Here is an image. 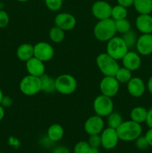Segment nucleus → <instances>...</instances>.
Listing matches in <instances>:
<instances>
[{
	"mask_svg": "<svg viewBox=\"0 0 152 153\" xmlns=\"http://www.w3.org/2000/svg\"><path fill=\"white\" fill-rule=\"evenodd\" d=\"M118 137L122 141H134L139 137L142 132L141 124L133 120L123 121L120 126L116 128Z\"/></svg>",
	"mask_w": 152,
	"mask_h": 153,
	"instance_id": "1",
	"label": "nucleus"
},
{
	"mask_svg": "<svg viewBox=\"0 0 152 153\" xmlns=\"http://www.w3.org/2000/svg\"><path fill=\"white\" fill-rule=\"evenodd\" d=\"M116 33L115 21L112 18L99 20L93 29L94 36L101 42H107L115 37Z\"/></svg>",
	"mask_w": 152,
	"mask_h": 153,
	"instance_id": "2",
	"label": "nucleus"
},
{
	"mask_svg": "<svg viewBox=\"0 0 152 153\" xmlns=\"http://www.w3.org/2000/svg\"><path fill=\"white\" fill-rule=\"evenodd\" d=\"M96 64L104 76H114L119 69L118 61L107 53H101L97 56Z\"/></svg>",
	"mask_w": 152,
	"mask_h": 153,
	"instance_id": "3",
	"label": "nucleus"
},
{
	"mask_svg": "<svg viewBox=\"0 0 152 153\" xmlns=\"http://www.w3.org/2000/svg\"><path fill=\"white\" fill-rule=\"evenodd\" d=\"M107 43L106 53L108 54L116 61L122 60V58L129 51V49L122 37L115 36Z\"/></svg>",
	"mask_w": 152,
	"mask_h": 153,
	"instance_id": "4",
	"label": "nucleus"
},
{
	"mask_svg": "<svg viewBox=\"0 0 152 153\" xmlns=\"http://www.w3.org/2000/svg\"><path fill=\"white\" fill-rule=\"evenodd\" d=\"M77 81L70 74H62L55 79V90L63 95H70L76 91Z\"/></svg>",
	"mask_w": 152,
	"mask_h": 153,
	"instance_id": "5",
	"label": "nucleus"
},
{
	"mask_svg": "<svg viewBox=\"0 0 152 153\" xmlns=\"http://www.w3.org/2000/svg\"><path fill=\"white\" fill-rule=\"evenodd\" d=\"M19 90L25 96L31 97L41 91V81L40 77L28 75L21 80Z\"/></svg>",
	"mask_w": 152,
	"mask_h": 153,
	"instance_id": "6",
	"label": "nucleus"
},
{
	"mask_svg": "<svg viewBox=\"0 0 152 153\" xmlns=\"http://www.w3.org/2000/svg\"><path fill=\"white\" fill-rule=\"evenodd\" d=\"M114 104L112 98L100 94L94 100L93 109L95 114L104 117L113 111Z\"/></svg>",
	"mask_w": 152,
	"mask_h": 153,
	"instance_id": "7",
	"label": "nucleus"
},
{
	"mask_svg": "<svg viewBox=\"0 0 152 153\" xmlns=\"http://www.w3.org/2000/svg\"><path fill=\"white\" fill-rule=\"evenodd\" d=\"M119 85L115 76H104L100 82L99 88L101 94L113 98L119 92Z\"/></svg>",
	"mask_w": 152,
	"mask_h": 153,
	"instance_id": "8",
	"label": "nucleus"
},
{
	"mask_svg": "<svg viewBox=\"0 0 152 153\" xmlns=\"http://www.w3.org/2000/svg\"><path fill=\"white\" fill-rule=\"evenodd\" d=\"M101 140V146L107 150H111L117 146L119 138L118 137L116 129L107 128H104L100 134Z\"/></svg>",
	"mask_w": 152,
	"mask_h": 153,
	"instance_id": "9",
	"label": "nucleus"
},
{
	"mask_svg": "<svg viewBox=\"0 0 152 153\" xmlns=\"http://www.w3.org/2000/svg\"><path fill=\"white\" fill-rule=\"evenodd\" d=\"M55 50L52 45L46 42H39L34 46V56L43 62L53 58Z\"/></svg>",
	"mask_w": 152,
	"mask_h": 153,
	"instance_id": "10",
	"label": "nucleus"
},
{
	"mask_svg": "<svg viewBox=\"0 0 152 153\" xmlns=\"http://www.w3.org/2000/svg\"><path fill=\"white\" fill-rule=\"evenodd\" d=\"M112 6L108 2L102 0L96 1L92 4L91 12L98 20L111 18Z\"/></svg>",
	"mask_w": 152,
	"mask_h": 153,
	"instance_id": "11",
	"label": "nucleus"
},
{
	"mask_svg": "<svg viewBox=\"0 0 152 153\" xmlns=\"http://www.w3.org/2000/svg\"><path fill=\"white\" fill-rule=\"evenodd\" d=\"M104 128V121L101 117L93 115L88 118L84 123V130L89 135L100 134Z\"/></svg>",
	"mask_w": 152,
	"mask_h": 153,
	"instance_id": "12",
	"label": "nucleus"
},
{
	"mask_svg": "<svg viewBox=\"0 0 152 153\" xmlns=\"http://www.w3.org/2000/svg\"><path fill=\"white\" fill-rule=\"evenodd\" d=\"M75 17L69 13H60L55 16V24L64 31H71L76 26Z\"/></svg>",
	"mask_w": 152,
	"mask_h": 153,
	"instance_id": "13",
	"label": "nucleus"
},
{
	"mask_svg": "<svg viewBox=\"0 0 152 153\" xmlns=\"http://www.w3.org/2000/svg\"><path fill=\"white\" fill-rule=\"evenodd\" d=\"M146 87L141 78L132 77L127 83V90L131 97L139 98L143 96L145 92Z\"/></svg>",
	"mask_w": 152,
	"mask_h": 153,
	"instance_id": "14",
	"label": "nucleus"
},
{
	"mask_svg": "<svg viewBox=\"0 0 152 153\" xmlns=\"http://www.w3.org/2000/svg\"><path fill=\"white\" fill-rule=\"evenodd\" d=\"M137 52L147 56L152 54V34H142L137 39L136 43Z\"/></svg>",
	"mask_w": 152,
	"mask_h": 153,
	"instance_id": "15",
	"label": "nucleus"
},
{
	"mask_svg": "<svg viewBox=\"0 0 152 153\" xmlns=\"http://www.w3.org/2000/svg\"><path fill=\"white\" fill-rule=\"evenodd\" d=\"M123 67L131 72L136 71L141 67L142 60L139 54L134 51H128L122 59Z\"/></svg>",
	"mask_w": 152,
	"mask_h": 153,
	"instance_id": "16",
	"label": "nucleus"
},
{
	"mask_svg": "<svg viewBox=\"0 0 152 153\" xmlns=\"http://www.w3.org/2000/svg\"><path fill=\"white\" fill-rule=\"evenodd\" d=\"M25 68L28 75L37 76V77H40L45 74V70H46L44 62L34 56L25 62Z\"/></svg>",
	"mask_w": 152,
	"mask_h": 153,
	"instance_id": "17",
	"label": "nucleus"
},
{
	"mask_svg": "<svg viewBox=\"0 0 152 153\" xmlns=\"http://www.w3.org/2000/svg\"><path fill=\"white\" fill-rule=\"evenodd\" d=\"M136 27L142 34H152V16L139 14L136 19Z\"/></svg>",
	"mask_w": 152,
	"mask_h": 153,
	"instance_id": "18",
	"label": "nucleus"
},
{
	"mask_svg": "<svg viewBox=\"0 0 152 153\" xmlns=\"http://www.w3.org/2000/svg\"><path fill=\"white\" fill-rule=\"evenodd\" d=\"M16 56L19 60L26 62L34 57V46L30 43H22L16 49Z\"/></svg>",
	"mask_w": 152,
	"mask_h": 153,
	"instance_id": "19",
	"label": "nucleus"
},
{
	"mask_svg": "<svg viewBox=\"0 0 152 153\" xmlns=\"http://www.w3.org/2000/svg\"><path fill=\"white\" fill-rule=\"evenodd\" d=\"M64 135V129L61 125L54 123L49 127L47 130V137L52 142H58L63 138Z\"/></svg>",
	"mask_w": 152,
	"mask_h": 153,
	"instance_id": "20",
	"label": "nucleus"
},
{
	"mask_svg": "<svg viewBox=\"0 0 152 153\" xmlns=\"http://www.w3.org/2000/svg\"><path fill=\"white\" fill-rule=\"evenodd\" d=\"M148 115V110L142 106H137L134 108L131 111V120L136 123L141 124L146 121Z\"/></svg>",
	"mask_w": 152,
	"mask_h": 153,
	"instance_id": "21",
	"label": "nucleus"
},
{
	"mask_svg": "<svg viewBox=\"0 0 152 153\" xmlns=\"http://www.w3.org/2000/svg\"><path fill=\"white\" fill-rule=\"evenodd\" d=\"M133 5L139 14H151L152 12V0H134Z\"/></svg>",
	"mask_w": 152,
	"mask_h": 153,
	"instance_id": "22",
	"label": "nucleus"
},
{
	"mask_svg": "<svg viewBox=\"0 0 152 153\" xmlns=\"http://www.w3.org/2000/svg\"><path fill=\"white\" fill-rule=\"evenodd\" d=\"M40 81H41V91H43L47 94H52V93L56 91L55 90V79L51 78L49 75L43 74L40 76Z\"/></svg>",
	"mask_w": 152,
	"mask_h": 153,
	"instance_id": "23",
	"label": "nucleus"
},
{
	"mask_svg": "<svg viewBox=\"0 0 152 153\" xmlns=\"http://www.w3.org/2000/svg\"><path fill=\"white\" fill-rule=\"evenodd\" d=\"M49 39L55 43H60L65 38V31L59 27L55 25L50 29L49 33Z\"/></svg>",
	"mask_w": 152,
	"mask_h": 153,
	"instance_id": "24",
	"label": "nucleus"
},
{
	"mask_svg": "<svg viewBox=\"0 0 152 153\" xmlns=\"http://www.w3.org/2000/svg\"><path fill=\"white\" fill-rule=\"evenodd\" d=\"M114 76L119 84H127L132 78V72L124 67H119Z\"/></svg>",
	"mask_w": 152,
	"mask_h": 153,
	"instance_id": "25",
	"label": "nucleus"
},
{
	"mask_svg": "<svg viewBox=\"0 0 152 153\" xmlns=\"http://www.w3.org/2000/svg\"><path fill=\"white\" fill-rule=\"evenodd\" d=\"M123 122L122 115L118 112L113 111L107 116V126L108 127L116 129Z\"/></svg>",
	"mask_w": 152,
	"mask_h": 153,
	"instance_id": "26",
	"label": "nucleus"
},
{
	"mask_svg": "<svg viewBox=\"0 0 152 153\" xmlns=\"http://www.w3.org/2000/svg\"><path fill=\"white\" fill-rule=\"evenodd\" d=\"M127 16H128V10H127L126 7L119 5V4L112 7L111 18L114 21L126 19Z\"/></svg>",
	"mask_w": 152,
	"mask_h": 153,
	"instance_id": "27",
	"label": "nucleus"
},
{
	"mask_svg": "<svg viewBox=\"0 0 152 153\" xmlns=\"http://www.w3.org/2000/svg\"><path fill=\"white\" fill-rule=\"evenodd\" d=\"M115 26H116V32L119 34H125L128 32L130 30H131V22L127 19H119V20L115 21Z\"/></svg>",
	"mask_w": 152,
	"mask_h": 153,
	"instance_id": "28",
	"label": "nucleus"
},
{
	"mask_svg": "<svg viewBox=\"0 0 152 153\" xmlns=\"http://www.w3.org/2000/svg\"><path fill=\"white\" fill-rule=\"evenodd\" d=\"M122 37L124 41H125V43H126L128 49H131V48L136 46V43H137L138 37H137V34L134 31L130 30L129 31L122 34Z\"/></svg>",
	"mask_w": 152,
	"mask_h": 153,
	"instance_id": "29",
	"label": "nucleus"
},
{
	"mask_svg": "<svg viewBox=\"0 0 152 153\" xmlns=\"http://www.w3.org/2000/svg\"><path fill=\"white\" fill-rule=\"evenodd\" d=\"M89 148H90V146L88 141L82 140L76 143L75 146H74L73 152L74 153H88Z\"/></svg>",
	"mask_w": 152,
	"mask_h": 153,
	"instance_id": "30",
	"label": "nucleus"
},
{
	"mask_svg": "<svg viewBox=\"0 0 152 153\" xmlns=\"http://www.w3.org/2000/svg\"><path fill=\"white\" fill-rule=\"evenodd\" d=\"M48 9L52 11H57L62 7L63 0H45Z\"/></svg>",
	"mask_w": 152,
	"mask_h": 153,
	"instance_id": "31",
	"label": "nucleus"
},
{
	"mask_svg": "<svg viewBox=\"0 0 152 153\" xmlns=\"http://www.w3.org/2000/svg\"><path fill=\"white\" fill-rule=\"evenodd\" d=\"M88 143L89 146L92 147L98 148L101 146V140L100 134H92L89 135V139H88Z\"/></svg>",
	"mask_w": 152,
	"mask_h": 153,
	"instance_id": "32",
	"label": "nucleus"
},
{
	"mask_svg": "<svg viewBox=\"0 0 152 153\" xmlns=\"http://www.w3.org/2000/svg\"><path fill=\"white\" fill-rule=\"evenodd\" d=\"M135 141L136 146H137L139 149H145L149 146L147 140H146L145 136L140 135L139 137H137V138L136 139Z\"/></svg>",
	"mask_w": 152,
	"mask_h": 153,
	"instance_id": "33",
	"label": "nucleus"
},
{
	"mask_svg": "<svg viewBox=\"0 0 152 153\" xmlns=\"http://www.w3.org/2000/svg\"><path fill=\"white\" fill-rule=\"evenodd\" d=\"M10 17L5 10H0V28H4L8 25Z\"/></svg>",
	"mask_w": 152,
	"mask_h": 153,
	"instance_id": "34",
	"label": "nucleus"
},
{
	"mask_svg": "<svg viewBox=\"0 0 152 153\" xmlns=\"http://www.w3.org/2000/svg\"><path fill=\"white\" fill-rule=\"evenodd\" d=\"M12 103H13V100H12V99L10 97H8V96H4L2 100H1V104L0 105L3 108H10L12 105Z\"/></svg>",
	"mask_w": 152,
	"mask_h": 153,
	"instance_id": "35",
	"label": "nucleus"
},
{
	"mask_svg": "<svg viewBox=\"0 0 152 153\" xmlns=\"http://www.w3.org/2000/svg\"><path fill=\"white\" fill-rule=\"evenodd\" d=\"M134 0H117L118 4L122 5L125 7H129L134 4Z\"/></svg>",
	"mask_w": 152,
	"mask_h": 153,
	"instance_id": "36",
	"label": "nucleus"
},
{
	"mask_svg": "<svg viewBox=\"0 0 152 153\" xmlns=\"http://www.w3.org/2000/svg\"><path fill=\"white\" fill-rule=\"evenodd\" d=\"M145 123L149 128H152V108L148 110V115Z\"/></svg>",
	"mask_w": 152,
	"mask_h": 153,
	"instance_id": "37",
	"label": "nucleus"
},
{
	"mask_svg": "<svg viewBox=\"0 0 152 153\" xmlns=\"http://www.w3.org/2000/svg\"><path fill=\"white\" fill-rule=\"evenodd\" d=\"M52 153H70V152L68 148L66 146H60L55 148L52 151Z\"/></svg>",
	"mask_w": 152,
	"mask_h": 153,
	"instance_id": "38",
	"label": "nucleus"
},
{
	"mask_svg": "<svg viewBox=\"0 0 152 153\" xmlns=\"http://www.w3.org/2000/svg\"><path fill=\"white\" fill-rule=\"evenodd\" d=\"M145 137L146 140H147L149 146H152V128H149L145 133Z\"/></svg>",
	"mask_w": 152,
	"mask_h": 153,
	"instance_id": "39",
	"label": "nucleus"
},
{
	"mask_svg": "<svg viewBox=\"0 0 152 153\" xmlns=\"http://www.w3.org/2000/svg\"><path fill=\"white\" fill-rule=\"evenodd\" d=\"M147 88L148 91H149V93H150L151 94H152V76L149 78L148 81Z\"/></svg>",
	"mask_w": 152,
	"mask_h": 153,
	"instance_id": "40",
	"label": "nucleus"
},
{
	"mask_svg": "<svg viewBox=\"0 0 152 153\" xmlns=\"http://www.w3.org/2000/svg\"><path fill=\"white\" fill-rule=\"evenodd\" d=\"M9 142H10V144L11 145V146H16V145L19 144V142L18 141L17 139L14 138V137H10V140H9Z\"/></svg>",
	"mask_w": 152,
	"mask_h": 153,
	"instance_id": "41",
	"label": "nucleus"
},
{
	"mask_svg": "<svg viewBox=\"0 0 152 153\" xmlns=\"http://www.w3.org/2000/svg\"><path fill=\"white\" fill-rule=\"evenodd\" d=\"M4 108L0 105V121L4 118Z\"/></svg>",
	"mask_w": 152,
	"mask_h": 153,
	"instance_id": "42",
	"label": "nucleus"
},
{
	"mask_svg": "<svg viewBox=\"0 0 152 153\" xmlns=\"http://www.w3.org/2000/svg\"><path fill=\"white\" fill-rule=\"evenodd\" d=\"M88 153H99V150H98V148L90 146L89 151H88Z\"/></svg>",
	"mask_w": 152,
	"mask_h": 153,
	"instance_id": "43",
	"label": "nucleus"
},
{
	"mask_svg": "<svg viewBox=\"0 0 152 153\" xmlns=\"http://www.w3.org/2000/svg\"><path fill=\"white\" fill-rule=\"evenodd\" d=\"M3 97H4V94H3L2 91H1V88H0V104H1V100H2Z\"/></svg>",
	"mask_w": 152,
	"mask_h": 153,
	"instance_id": "44",
	"label": "nucleus"
},
{
	"mask_svg": "<svg viewBox=\"0 0 152 153\" xmlns=\"http://www.w3.org/2000/svg\"><path fill=\"white\" fill-rule=\"evenodd\" d=\"M4 4L2 2V1H0V10H4Z\"/></svg>",
	"mask_w": 152,
	"mask_h": 153,
	"instance_id": "45",
	"label": "nucleus"
},
{
	"mask_svg": "<svg viewBox=\"0 0 152 153\" xmlns=\"http://www.w3.org/2000/svg\"><path fill=\"white\" fill-rule=\"evenodd\" d=\"M16 1H19V2H25V1H28V0H16Z\"/></svg>",
	"mask_w": 152,
	"mask_h": 153,
	"instance_id": "46",
	"label": "nucleus"
},
{
	"mask_svg": "<svg viewBox=\"0 0 152 153\" xmlns=\"http://www.w3.org/2000/svg\"><path fill=\"white\" fill-rule=\"evenodd\" d=\"M0 153H4V152H0Z\"/></svg>",
	"mask_w": 152,
	"mask_h": 153,
	"instance_id": "47",
	"label": "nucleus"
},
{
	"mask_svg": "<svg viewBox=\"0 0 152 153\" xmlns=\"http://www.w3.org/2000/svg\"><path fill=\"white\" fill-rule=\"evenodd\" d=\"M151 16H152V12H151Z\"/></svg>",
	"mask_w": 152,
	"mask_h": 153,
	"instance_id": "48",
	"label": "nucleus"
}]
</instances>
